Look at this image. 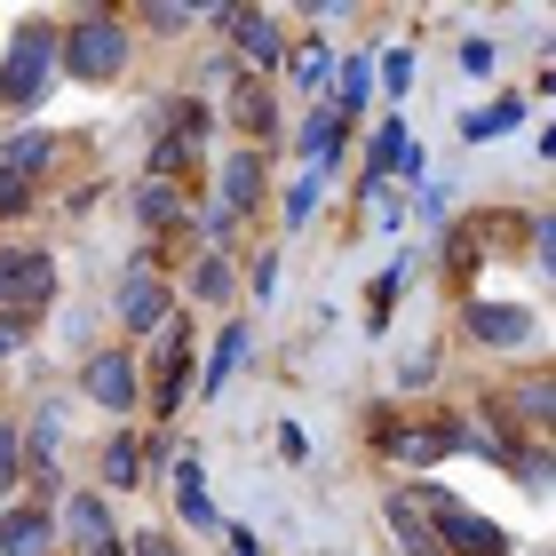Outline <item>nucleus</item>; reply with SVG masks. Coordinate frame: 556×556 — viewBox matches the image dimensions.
<instances>
[{
  "label": "nucleus",
  "mask_w": 556,
  "mask_h": 556,
  "mask_svg": "<svg viewBox=\"0 0 556 556\" xmlns=\"http://www.w3.org/2000/svg\"><path fill=\"white\" fill-rule=\"evenodd\" d=\"M128 64H136V40H128V16H119V9H80V16H64V33H56V80L112 88Z\"/></svg>",
  "instance_id": "nucleus-1"
},
{
  "label": "nucleus",
  "mask_w": 556,
  "mask_h": 556,
  "mask_svg": "<svg viewBox=\"0 0 556 556\" xmlns=\"http://www.w3.org/2000/svg\"><path fill=\"white\" fill-rule=\"evenodd\" d=\"M48 88H56V24L48 16H16L9 56H0V112L33 119L48 104Z\"/></svg>",
  "instance_id": "nucleus-2"
},
{
  "label": "nucleus",
  "mask_w": 556,
  "mask_h": 556,
  "mask_svg": "<svg viewBox=\"0 0 556 556\" xmlns=\"http://www.w3.org/2000/svg\"><path fill=\"white\" fill-rule=\"evenodd\" d=\"M406 493L429 517V533H438V556H517V541L501 533L485 509H469L462 493H445V485H406Z\"/></svg>",
  "instance_id": "nucleus-3"
},
{
  "label": "nucleus",
  "mask_w": 556,
  "mask_h": 556,
  "mask_svg": "<svg viewBox=\"0 0 556 556\" xmlns=\"http://www.w3.org/2000/svg\"><path fill=\"white\" fill-rule=\"evenodd\" d=\"M199 397V334L191 318H175L167 334H151V382H143V406L160 414V429L175 421Z\"/></svg>",
  "instance_id": "nucleus-4"
},
{
  "label": "nucleus",
  "mask_w": 556,
  "mask_h": 556,
  "mask_svg": "<svg viewBox=\"0 0 556 556\" xmlns=\"http://www.w3.org/2000/svg\"><path fill=\"white\" fill-rule=\"evenodd\" d=\"M366 438H374V453H382V462H397V469H438L445 453H462V414H438V421H397L390 406H374Z\"/></svg>",
  "instance_id": "nucleus-5"
},
{
  "label": "nucleus",
  "mask_w": 556,
  "mask_h": 556,
  "mask_svg": "<svg viewBox=\"0 0 556 556\" xmlns=\"http://www.w3.org/2000/svg\"><path fill=\"white\" fill-rule=\"evenodd\" d=\"M56 287H64L56 247H0V318L33 326L48 302H56Z\"/></svg>",
  "instance_id": "nucleus-6"
},
{
  "label": "nucleus",
  "mask_w": 556,
  "mask_h": 556,
  "mask_svg": "<svg viewBox=\"0 0 556 556\" xmlns=\"http://www.w3.org/2000/svg\"><path fill=\"white\" fill-rule=\"evenodd\" d=\"M80 397H88V406H104V414H112V429H119V421L143 406V358H136L128 342L88 350V366H80Z\"/></svg>",
  "instance_id": "nucleus-7"
},
{
  "label": "nucleus",
  "mask_w": 556,
  "mask_h": 556,
  "mask_svg": "<svg viewBox=\"0 0 556 556\" xmlns=\"http://www.w3.org/2000/svg\"><path fill=\"white\" fill-rule=\"evenodd\" d=\"M112 318H119V334H128V342L167 334V326H175V278L128 263V270H119V287H112Z\"/></svg>",
  "instance_id": "nucleus-8"
},
{
  "label": "nucleus",
  "mask_w": 556,
  "mask_h": 556,
  "mask_svg": "<svg viewBox=\"0 0 556 556\" xmlns=\"http://www.w3.org/2000/svg\"><path fill=\"white\" fill-rule=\"evenodd\" d=\"M223 33H231V64L247 72V80H270V72L287 64V16H270V9H231V16H223Z\"/></svg>",
  "instance_id": "nucleus-9"
},
{
  "label": "nucleus",
  "mask_w": 556,
  "mask_h": 556,
  "mask_svg": "<svg viewBox=\"0 0 556 556\" xmlns=\"http://www.w3.org/2000/svg\"><path fill=\"white\" fill-rule=\"evenodd\" d=\"M462 326H469L477 350H525L541 334V311H533V302H485V294H469L462 302Z\"/></svg>",
  "instance_id": "nucleus-10"
},
{
  "label": "nucleus",
  "mask_w": 556,
  "mask_h": 556,
  "mask_svg": "<svg viewBox=\"0 0 556 556\" xmlns=\"http://www.w3.org/2000/svg\"><path fill=\"white\" fill-rule=\"evenodd\" d=\"M215 119H231L247 151H270L278 128H287V119H278V88H270V80H247V72L231 80V96H223V112H215Z\"/></svg>",
  "instance_id": "nucleus-11"
},
{
  "label": "nucleus",
  "mask_w": 556,
  "mask_h": 556,
  "mask_svg": "<svg viewBox=\"0 0 556 556\" xmlns=\"http://www.w3.org/2000/svg\"><path fill=\"white\" fill-rule=\"evenodd\" d=\"M215 191H223L215 207H231V215L247 223V215H255L263 199H270V151H247V143H239V151H223V167H215Z\"/></svg>",
  "instance_id": "nucleus-12"
},
{
  "label": "nucleus",
  "mask_w": 556,
  "mask_h": 556,
  "mask_svg": "<svg viewBox=\"0 0 556 556\" xmlns=\"http://www.w3.org/2000/svg\"><path fill=\"white\" fill-rule=\"evenodd\" d=\"M136 223H143V239L151 247H167V239H191V215H199V199L191 191H175V184H136Z\"/></svg>",
  "instance_id": "nucleus-13"
},
{
  "label": "nucleus",
  "mask_w": 556,
  "mask_h": 556,
  "mask_svg": "<svg viewBox=\"0 0 556 556\" xmlns=\"http://www.w3.org/2000/svg\"><path fill=\"white\" fill-rule=\"evenodd\" d=\"M0 556H56V501H9L0 509Z\"/></svg>",
  "instance_id": "nucleus-14"
},
{
  "label": "nucleus",
  "mask_w": 556,
  "mask_h": 556,
  "mask_svg": "<svg viewBox=\"0 0 556 556\" xmlns=\"http://www.w3.org/2000/svg\"><path fill=\"white\" fill-rule=\"evenodd\" d=\"M56 541H72V548H104V541H119V517H112V501L104 493H64L56 501Z\"/></svg>",
  "instance_id": "nucleus-15"
},
{
  "label": "nucleus",
  "mask_w": 556,
  "mask_h": 556,
  "mask_svg": "<svg viewBox=\"0 0 556 556\" xmlns=\"http://www.w3.org/2000/svg\"><path fill=\"white\" fill-rule=\"evenodd\" d=\"M247 358H255V334H247V318H231V326L215 334V350L199 358V397H223V390L239 382V366H247Z\"/></svg>",
  "instance_id": "nucleus-16"
},
{
  "label": "nucleus",
  "mask_w": 556,
  "mask_h": 556,
  "mask_svg": "<svg viewBox=\"0 0 556 556\" xmlns=\"http://www.w3.org/2000/svg\"><path fill=\"white\" fill-rule=\"evenodd\" d=\"M143 485V438H136V429H112V438L104 445H96V493H136Z\"/></svg>",
  "instance_id": "nucleus-17"
},
{
  "label": "nucleus",
  "mask_w": 556,
  "mask_h": 556,
  "mask_svg": "<svg viewBox=\"0 0 556 556\" xmlns=\"http://www.w3.org/2000/svg\"><path fill=\"white\" fill-rule=\"evenodd\" d=\"M167 493H175V517L191 525V533H215V501H207V469H199V453H184V462L167 469Z\"/></svg>",
  "instance_id": "nucleus-18"
},
{
  "label": "nucleus",
  "mask_w": 556,
  "mask_h": 556,
  "mask_svg": "<svg viewBox=\"0 0 556 556\" xmlns=\"http://www.w3.org/2000/svg\"><path fill=\"white\" fill-rule=\"evenodd\" d=\"M342 143H350V128L334 119V104H311V119H302V136H294L302 167H326V175H334V167H342Z\"/></svg>",
  "instance_id": "nucleus-19"
},
{
  "label": "nucleus",
  "mask_w": 556,
  "mask_h": 556,
  "mask_svg": "<svg viewBox=\"0 0 556 556\" xmlns=\"http://www.w3.org/2000/svg\"><path fill=\"white\" fill-rule=\"evenodd\" d=\"M334 64H342V56H334L318 33H311V40H287V80H294L302 96H326V88H334Z\"/></svg>",
  "instance_id": "nucleus-20"
},
{
  "label": "nucleus",
  "mask_w": 556,
  "mask_h": 556,
  "mask_svg": "<svg viewBox=\"0 0 556 556\" xmlns=\"http://www.w3.org/2000/svg\"><path fill=\"white\" fill-rule=\"evenodd\" d=\"M493 223H453V231H445V278H453V287H469V278L477 270H485V255H493Z\"/></svg>",
  "instance_id": "nucleus-21"
},
{
  "label": "nucleus",
  "mask_w": 556,
  "mask_h": 556,
  "mask_svg": "<svg viewBox=\"0 0 556 556\" xmlns=\"http://www.w3.org/2000/svg\"><path fill=\"white\" fill-rule=\"evenodd\" d=\"M382 525L397 533V548H406V556H438V533H429V517L414 509V493H406V485L382 493Z\"/></svg>",
  "instance_id": "nucleus-22"
},
{
  "label": "nucleus",
  "mask_w": 556,
  "mask_h": 556,
  "mask_svg": "<svg viewBox=\"0 0 556 556\" xmlns=\"http://www.w3.org/2000/svg\"><path fill=\"white\" fill-rule=\"evenodd\" d=\"M366 96H374V56H342L334 64V119H342V128L366 119Z\"/></svg>",
  "instance_id": "nucleus-23"
},
{
  "label": "nucleus",
  "mask_w": 556,
  "mask_h": 556,
  "mask_svg": "<svg viewBox=\"0 0 556 556\" xmlns=\"http://www.w3.org/2000/svg\"><path fill=\"white\" fill-rule=\"evenodd\" d=\"M525 421V445H548V374H533V382H517L509 397H501V421Z\"/></svg>",
  "instance_id": "nucleus-24"
},
{
  "label": "nucleus",
  "mask_w": 556,
  "mask_h": 556,
  "mask_svg": "<svg viewBox=\"0 0 556 556\" xmlns=\"http://www.w3.org/2000/svg\"><path fill=\"white\" fill-rule=\"evenodd\" d=\"M184 294H191V302H231V294H239V263H231V255H199V263L184 270ZM184 294H175V302H184Z\"/></svg>",
  "instance_id": "nucleus-25"
},
{
  "label": "nucleus",
  "mask_w": 556,
  "mask_h": 556,
  "mask_svg": "<svg viewBox=\"0 0 556 556\" xmlns=\"http://www.w3.org/2000/svg\"><path fill=\"white\" fill-rule=\"evenodd\" d=\"M517 119H525V96H517V88H501L493 104H477V112L462 119V143H493V136H509Z\"/></svg>",
  "instance_id": "nucleus-26"
},
{
  "label": "nucleus",
  "mask_w": 556,
  "mask_h": 556,
  "mask_svg": "<svg viewBox=\"0 0 556 556\" xmlns=\"http://www.w3.org/2000/svg\"><path fill=\"white\" fill-rule=\"evenodd\" d=\"M48 160H56V136H48V128H16L9 143H0V167L24 175V184H33V175H40Z\"/></svg>",
  "instance_id": "nucleus-27"
},
{
  "label": "nucleus",
  "mask_w": 556,
  "mask_h": 556,
  "mask_svg": "<svg viewBox=\"0 0 556 556\" xmlns=\"http://www.w3.org/2000/svg\"><path fill=\"white\" fill-rule=\"evenodd\" d=\"M326 184H334L326 167H302L294 184H287V223H294V231H302V223H311V215L326 207Z\"/></svg>",
  "instance_id": "nucleus-28"
},
{
  "label": "nucleus",
  "mask_w": 556,
  "mask_h": 556,
  "mask_svg": "<svg viewBox=\"0 0 556 556\" xmlns=\"http://www.w3.org/2000/svg\"><path fill=\"white\" fill-rule=\"evenodd\" d=\"M397 294H406V255H397L382 278H374V294H366V334H382L390 311H397Z\"/></svg>",
  "instance_id": "nucleus-29"
},
{
  "label": "nucleus",
  "mask_w": 556,
  "mask_h": 556,
  "mask_svg": "<svg viewBox=\"0 0 556 556\" xmlns=\"http://www.w3.org/2000/svg\"><path fill=\"white\" fill-rule=\"evenodd\" d=\"M16 485H24V429L0 421V509L16 501Z\"/></svg>",
  "instance_id": "nucleus-30"
},
{
  "label": "nucleus",
  "mask_w": 556,
  "mask_h": 556,
  "mask_svg": "<svg viewBox=\"0 0 556 556\" xmlns=\"http://www.w3.org/2000/svg\"><path fill=\"white\" fill-rule=\"evenodd\" d=\"M128 556H191V548L175 541L167 525H143V533H128Z\"/></svg>",
  "instance_id": "nucleus-31"
},
{
  "label": "nucleus",
  "mask_w": 556,
  "mask_h": 556,
  "mask_svg": "<svg viewBox=\"0 0 556 556\" xmlns=\"http://www.w3.org/2000/svg\"><path fill=\"white\" fill-rule=\"evenodd\" d=\"M414 72H421V64H414V48H382V88H390V96H406V88H414Z\"/></svg>",
  "instance_id": "nucleus-32"
},
{
  "label": "nucleus",
  "mask_w": 556,
  "mask_h": 556,
  "mask_svg": "<svg viewBox=\"0 0 556 556\" xmlns=\"http://www.w3.org/2000/svg\"><path fill=\"white\" fill-rule=\"evenodd\" d=\"M462 72H469V80H493V72H501V48H493V40H462Z\"/></svg>",
  "instance_id": "nucleus-33"
},
{
  "label": "nucleus",
  "mask_w": 556,
  "mask_h": 556,
  "mask_svg": "<svg viewBox=\"0 0 556 556\" xmlns=\"http://www.w3.org/2000/svg\"><path fill=\"white\" fill-rule=\"evenodd\" d=\"M0 215H33V184H24V175H9V167H0Z\"/></svg>",
  "instance_id": "nucleus-34"
},
{
  "label": "nucleus",
  "mask_w": 556,
  "mask_h": 556,
  "mask_svg": "<svg viewBox=\"0 0 556 556\" xmlns=\"http://www.w3.org/2000/svg\"><path fill=\"white\" fill-rule=\"evenodd\" d=\"M136 24H151V33H191L199 9H136Z\"/></svg>",
  "instance_id": "nucleus-35"
},
{
  "label": "nucleus",
  "mask_w": 556,
  "mask_h": 556,
  "mask_svg": "<svg viewBox=\"0 0 556 556\" xmlns=\"http://www.w3.org/2000/svg\"><path fill=\"white\" fill-rule=\"evenodd\" d=\"M429 382H438V350H414L406 374H397V390H429Z\"/></svg>",
  "instance_id": "nucleus-36"
},
{
  "label": "nucleus",
  "mask_w": 556,
  "mask_h": 556,
  "mask_svg": "<svg viewBox=\"0 0 556 556\" xmlns=\"http://www.w3.org/2000/svg\"><path fill=\"white\" fill-rule=\"evenodd\" d=\"M278 462H311V429L302 421H278Z\"/></svg>",
  "instance_id": "nucleus-37"
},
{
  "label": "nucleus",
  "mask_w": 556,
  "mask_h": 556,
  "mask_svg": "<svg viewBox=\"0 0 556 556\" xmlns=\"http://www.w3.org/2000/svg\"><path fill=\"white\" fill-rule=\"evenodd\" d=\"M548 247H556V223L533 215V239H525V255H533V270H548Z\"/></svg>",
  "instance_id": "nucleus-38"
},
{
  "label": "nucleus",
  "mask_w": 556,
  "mask_h": 556,
  "mask_svg": "<svg viewBox=\"0 0 556 556\" xmlns=\"http://www.w3.org/2000/svg\"><path fill=\"white\" fill-rule=\"evenodd\" d=\"M24 342H33V326H24V318H0V358H16Z\"/></svg>",
  "instance_id": "nucleus-39"
},
{
  "label": "nucleus",
  "mask_w": 556,
  "mask_h": 556,
  "mask_svg": "<svg viewBox=\"0 0 556 556\" xmlns=\"http://www.w3.org/2000/svg\"><path fill=\"white\" fill-rule=\"evenodd\" d=\"M223 548H231V556H263V533H247V525H231V533H223Z\"/></svg>",
  "instance_id": "nucleus-40"
},
{
  "label": "nucleus",
  "mask_w": 556,
  "mask_h": 556,
  "mask_svg": "<svg viewBox=\"0 0 556 556\" xmlns=\"http://www.w3.org/2000/svg\"><path fill=\"white\" fill-rule=\"evenodd\" d=\"M414 207H421V223H438V215H445V184H421Z\"/></svg>",
  "instance_id": "nucleus-41"
},
{
  "label": "nucleus",
  "mask_w": 556,
  "mask_h": 556,
  "mask_svg": "<svg viewBox=\"0 0 556 556\" xmlns=\"http://www.w3.org/2000/svg\"><path fill=\"white\" fill-rule=\"evenodd\" d=\"M88 556H128V541H104V548H88Z\"/></svg>",
  "instance_id": "nucleus-42"
}]
</instances>
